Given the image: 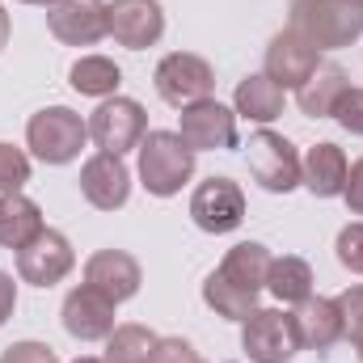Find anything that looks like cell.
I'll list each match as a JSON object with an SVG mask.
<instances>
[{"label":"cell","instance_id":"obj_25","mask_svg":"<svg viewBox=\"0 0 363 363\" xmlns=\"http://www.w3.org/2000/svg\"><path fill=\"white\" fill-rule=\"evenodd\" d=\"M157 334L148 325H114L106 338V363H152Z\"/></svg>","mask_w":363,"mask_h":363},{"label":"cell","instance_id":"obj_2","mask_svg":"<svg viewBox=\"0 0 363 363\" xmlns=\"http://www.w3.org/2000/svg\"><path fill=\"white\" fill-rule=\"evenodd\" d=\"M140 178H144V190L157 199L178 194L194 178V148L178 131H148L140 140Z\"/></svg>","mask_w":363,"mask_h":363},{"label":"cell","instance_id":"obj_1","mask_svg":"<svg viewBox=\"0 0 363 363\" xmlns=\"http://www.w3.org/2000/svg\"><path fill=\"white\" fill-rule=\"evenodd\" d=\"M317 51L351 47L363 34V0H291V26Z\"/></svg>","mask_w":363,"mask_h":363},{"label":"cell","instance_id":"obj_4","mask_svg":"<svg viewBox=\"0 0 363 363\" xmlns=\"http://www.w3.org/2000/svg\"><path fill=\"white\" fill-rule=\"evenodd\" d=\"M245 161H250V174L262 190L271 194H287L300 186V152L287 135L279 131H254L250 144H245Z\"/></svg>","mask_w":363,"mask_h":363},{"label":"cell","instance_id":"obj_6","mask_svg":"<svg viewBox=\"0 0 363 363\" xmlns=\"http://www.w3.org/2000/svg\"><path fill=\"white\" fill-rule=\"evenodd\" d=\"M241 347L254 363H291V355L300 351L296 317L283 308H254L241 321Z\"/></svg>","mask_w":363,"mask_h":363},{"label":"cell","instance_id":"obj_8","mask_svg":"<svg viewBox=\"0 0 363 363\" xmlns=\"http://www.w3.org/2000/svg\"><path fill=\"white\" fill-rule=\"evenodd\" d=\"M190 216L211 237L233 233L245 220V194H241V186L233 178H207V182H199L194 194H190Z\"/></svg>","mask_w":363,"mask_h":363},{"label":"cell","instance_id":"obj_10","mask_svg":"<svg viewBox=\"0 0 363 363\" xmlns=\"http://www.w3.org/2000/svg\"><path fill=\"white\" fill-rule=\"evenodd\" d=\"M72 262H77V254H72L68 237L55 228H43L26 250H17V274H21V283H34V287H55L72 271Z\"/></svg>","mask_w":363,"mask_h":363},{"label":"cell","instance_id":"obj_26","mask_svg":"<svg viewBox=\"0 0 363 363\" xmlns=\"http://www.w3.org/2000/svg\"><path fill=\"white\" fill-rule=\"evenodd\" d=\"M203 300H207V308H216V317H228V321H245V317L258 308V296L233 287L220 271L207 274V283H203Z\"/></svg>","mask_w":363,"mask_h":363},{"label":"cell","instance_id":"obj_28","mask_svg":"<svg viewBox=\"0 0 363 363\" xmlns=\"http://www.w3.org/2000/svg\"><path fill=\"white\" fill-rule=\"evenodd\" d=\"M338 313H342V338H351L355 347H363V283L347 287L338 296Z\"/></svg>","mask_w":363,"mask_h":363},{"label":"cell","instance_id":"obj_38","mask_svg":"<svg viewBox=\"0 0 363 363\" xmlns=\"http://www.w3.org/2000/svg\"><path fill=\"white\" fill-rule=\"evenodd\" d=\"M359 359H363V347H359Z\"/></svg>","mask_w":363,"mask_h":363},{"label":"cell","instance_id":"obj_33","mask_svg":"<svg viewBox=\"0 0 363 363\" xmlns=\"http://www.w3.org/2000/svg\"><path fill=\"white\" fill-rule=\"evenodd\" d=\"M342 199L351 207V216H363V157L347 169V186H342Z\"/></svg>","mask_w":363,"mask_h":363},{"label":"cell","instance_id":"obj_15","mask_svg":"<svg viewBox=\"0 0 363 363\" xmlns=\"http://www.w3.org/2000/svg\"><path fill=\"white\" fill-rule=\"evenodd\" d=\"M81 194L97 211H118L131 199V169L114 152H97L81 165Z\"/></svg>","mask_w":363,"mask_h":363},{"label":"cell","instance_id":"obj_20","mask_svg":"<svg viewBox=\"0 0 363 363\" xmlns=\"http://www.w3.org/2000/svg\"><path fill=\"white\" fill-rule=\"evenodd\" d=\"M351 89V77H347V68H338V64H321L300 89H296V101H300V110L308 114V118H334V106H338V97Z\"/></svg>","mask_w":363,"mask_h":363},{"label":"cell","instance_id":"obj_27","mask_svg":"<svg viewBox=\"0 0 363 363\" xmlns=\"http://www.w3.org/2000/svg\"><path fill=\"white\" fill-rule=\"evenodd\" d=\"M30 182V157L13 144H0V194H17Z\"/></svg>","mask_w":363,"mask_h":363},{"label":"cell","instance_id":"obj_24","mask_svg":"<svg viewBox=\"0 0 363 363\" xmlns=\"http://www.w3.org/2000/svg\"><path fill=\"white\" fill-rule=\"evenodd\" d=\"M267 291L283 304H300L313 296V271L304 258H274L267 274Z\"/></svg>","mask_w":363,"mask_h":363},{"label":"cell","instance_id":"obj_31","mask_svg":"<svg viewBox=\"0 0 363 363\" xmlns=\"http://www.w3.org/2000/svg\"><path fill=\"white\" fill-rule=\"evenodd\" d=\"M152 363H207L186 338H157V355Z\"/></svg>","mask_w":363,"mask_h":363},{"label":"cell","instance_id":"obj_17","mask_svg":"<svg viewBox=\"0 0 363 363\" xmlns=\"http://www.w3.org/2000/svg\"><path fill=\"white\" fill-rule=\"evenodd\" d=\"M291 317H296L300 347H308V351H330V347L342 338V313H338V300L308 296V300H300V308H296Z\"/></svg>","mask_w":363,"mask_h":363},{"label":"cell","instance_id":"obj_5","mask_svg":"<svg viewBox=\"0 0 363 363\" xmlns=\"http://www.w3.org/2000/svg\"><path fill=\"white\" fill-rule=\"evenodd\" d=\"M144 135H148V114H144V106L131 101V97H118V93H114V97H106V101L89 114V140L101 152L123 157V152L140 148Z\"/></svg>","mask_w":363,"mask_h":363},{"label":"cell","instance_id":"obj_32","mask_svg":"<svg viewBox=\"0 0 363 363\" xmlns=\"http://www.w3.org/2000/svg\"><path fill=\"white\" fill-rule=\"evenodd\" d=\"M0 363H60V359H55V351L47 342H13L0 355Z\"/></svg>","mask_w":363,"mask_h":363},{"label":"cell","instance_id":"obj_12","mask_svg":"<svg viewBox=\"0 0 363 363\" xmlns=\"http://www.w3.org/2000/svg\"><path fill=\"white\" fill-rule=\"evenodd\" d=\"M47 26L68 47H93L110 34V13L101 0H55L47 9Z\"/></svg>","mask_w":363,"mask_h":363},{"label":"cell","instance_id":"obj_11","mask_svg":"<svg viewBox=\"0 0 363 363\" xmlns=\"http://www.w3.org/2000/svg\"><path fill=\"white\" fill-rule=\"evenodd\" d=\"M106 13H110L114 43L127 51H144V47L161 43V34H165L161 0H114V4H106Z\"/></svg>","mask_w":363,"mask_h":363},{"label":"cell","instance_id":"obj_16","mask_svg":"<svg viewBox=\"0 0 363 363\" xmlns=\"http://www.w3.org/2000/svg\"><path fill=\"white\" fill-rule=\"evenodd\" d=\"M85 283L97 287L101 296H110L114 304L131 300L140 291V262L127 254V250H97L89 262H85Z\"/></svg>","mask_w":363,"mask_h":363},{"label":"cell","instance_id":"obj_29","mask_svg":"<svg viewBox=\"0 0 363 363\" xmlns=\"http://www.w3.org/2000/svg\"><path fill=\"white\" fill-rule=\"evenodd\" d=\"M334 254H338V262H342L347 271L363 274V220L347 224V228L338 233V245H334Z\"/></svg>","mask_w":363,"mask_h":363},{"label":"cell","instance_id":"obj_21","mask_svg":"<svg viewBox=\"0 0 363 363\" xmlns=\"http://www.w3.org/2000/svg\"><path fill=\"white\" fill-rule=\"evenodd\" d=\"M43 211L34 199H26L21 190L17 194H0V245L4 250H26L38 233H43Z\"/></svg>","mask_w":363,"mask_h":363},{"label":"cell","instance_id":"obj_3","mask_svg":"<svg viewBox=\"0 0 363 363\" xmlns=\"http://www.w3.org/2000/svg\"><path fill=\"white\" fill-rule=\"evenodd\" d=\"M85 140H89V123L77 110H68V106H47V110H38L26 123V144H30V152L43 165H68V161H77L81 148H85Z\"/></svg>","mask_w":363,"mask_h":363},{"label":"cell","instance_id":"obj_23","mask_svg":"<svg viewBox=\"0 0 363 363\" xmlns=\"http://www.w3.org/2000/svg\"><path fill=\"white\" fill-rule=\"evenodd\" d=\"M68 85L77 93H85V97H114L118 85H123V72H118V64L114 60H106V55H81L77 64H72V72H68Z\"/></svg>","mask_w":363,"mask_h":363},{"label":"cell","instance_id":"obj_30","mask_svg":"<svg viewBox=\"0 0 363 363\" xmlns=\"http://www.w3.org/2000/svg\"><path fill=\"white\" fill-rule=\"evenodd\" d=\"M334 118L342 123V131H351V135H363V89H351L338 97V106H334Z\"/></svg>","mask_w":363,"mask_h":363},{"label":"cell","instance_id":"obj_34","mask_svg":"<svg viewBox=\"0 0 363 363\" xmlns=\"http://www.w3.org/2000/svg\"><path fill=\"white\" fill-rule=\"evenodd\" d=\"M13 308H17V283H13V274L0 271V325L13 317Z\"/></svg>","mask_w":363,"mask_h":363},{"label":"cell","instance_id":"obj_35","mask_svg":"<svg viewBox=\"0 0 363 363\" xmlns=\"http://www.w3.org/2000/svg\"><path fill=\"white\" fill-rule=\"evenodd\" d=\"M4 43H9V13H4V4H0V51H4Z\"/></svg>","mask_w":363,"mask_h":363},{"label":"cell","instance_id":"obj_36","mask_svg":"<svg viewBox=\"0 0 363 363\" xmlns=\"http://www.w3.org/2000/svg\"><path fill=\"white\" fill-rule=\"evenodd\" d=\"M21 4H43V9H51L55 0H21Z\"/></svg>","mask_w":363,"mask_h":363},{"label":"cell","instance_id":"obj_22","mask_svg":"<svg viewBox=\"0 0 363 363\" xmlns=\"http://www.w3.org/2000/svg\"><path fill=\"white\" fill-rule=\"evenodd\" d=\"M233 106H237V114H245V118H254V123H271L283 114V89L274 85L267 72H254V77H245L237 93H233Z\"/></svg>","mask_w":363,"mask_h":363},{"label":"cell","instance_id":"obj_18","mask_svg":"<svg viewBox=\"0 0 363 363\" xmlns=\"http://www.w3.org/2000/svg\"><path fill=\"white\" fill-rule=\"evenodd\" d=\"M347 152L338 148V144H313L308 148V157L300 161V182L317 194V199H334V194H342V186H347Z\"/></svg>","mask_w":363,"mask_h":363},{"label":"cell","instance_id":"obj_14","mask_svg":"<svg viewBox=\"0 0 363 363\" xmlns=\"http://www.w3.org/2000/svg\"><path fill=\"white\" fill-rule=\"evenodd\" d=\"M64 330L81 342H101L114 334V300L101 296L97 287H72L68 300H64Z\"/></svg>","mask_w":363,"mask_h":363},{"label":"cell","instance_id":"obj_9","mask_svg":"<svg viewBox=\"0 0 363 363\" xmlns=\"http://www.w3.org/2000/svg\"><path fill=\"white\" fill-rule=\"evenodd\" d=\"M182 140L194 148V152H224V148H237V110L203 97L194 106L182 110Z\"/></svg>","mask_w":363,"mask_h":363},{"label":"cell","instance_id":"obj_13","mask_svg":"<svg viewBox=\"0 0 363 363\" xmlns=\"http://www.w3.org/2000/svg\"><path fill=\"white\" fill-rule=\"evenodd\" d=\"M317 68H321V51L308 38H300L296 30H283V34L271 38V47H267V77L279 89H300Z\"/></svg>","mask_w":363,"mask_h":363},{"label":"cell","instance_id":"obj_7","mask_svg":"<svg viewBox=\"0 0 363 363\" xmlns=\"http://www.w3.org/2000/svg\"><path fill=\"white\" fill-rule=\"evenodd\" d=\"M152 85H157V93H161L169 106L186 110V106H194V101L211 97V89H216V72H211V64H207L203 55L174 51V55H165V60L157 64Z\"/></svg>","mask_w":363,"mask_h":363},{"label":"cell","instance_id":"obj_19","mask_svg":"<svg viewBox=\"0 0 363 363\" xmlns=\"http://www.w3.org/2000/svg\"><path fill=\"white\" fill-rule=\"evenodd\" d=\"M271 262L274 258L262 241H241V245H233V250L224 254L220 274H224L233 287H241V291H250V296H262L267 274H271Z\"/></svg>","mask_w":363,"mask_h":363},{"label":"cell","instance_id":"obj_37","mask_svg":"<svg viewBox=\"0 0 363 363\" xmlns=\"http://www.w3.org/2000/svg\"><path fill=\"white\" fill-rule=\"evenodd\" d=\"M72 363H106V359H93V355H81V359H72Z\"/></svg>","mask_w":363,"mask_h":363}]
</instances>
